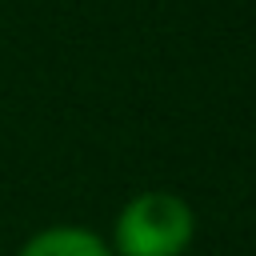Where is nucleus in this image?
I'll use <instances>...</instances> for the list:
<instances>
[{
  "mask_svg": "<svg viewBox=\"0 0 256 256\" xmlns=\"http://www.w3.org/2000/svg\"><path fill=\"white\" fill-rule=\"evenodd\" d=\"M196 236L192 204L176 192L132 196L112 224V256H184Z\"/></svg>",
  "mask_w": 256,
  "mask_h": 256,
  "instance_id": "f257e3e1",
  "label": "nucleus"
},
{
  "mask_svg": "<svg viewBox=\"0 0 256 256\" xmlns=\"http://www.w3.org/2000/svg\"><path fill=\"white\" fill-rule=\"evenodd\" d=\"M16 256H112L108 240H100L92 228L80 224H56L24 240Z\"/></svg>",
  "mask_w": 256,
  "mask_h": 256,
  "instance_id": "f03ea898",
  "label": "nucleus"
}]
</instances>
